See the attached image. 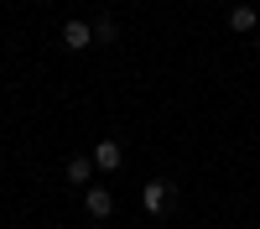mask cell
I'll return each mask as SVG.
<instances>
[{
    "mask_svg": "<svg viewBox=\"0 0 260 229\" xmlns=\"http://www.w3.org/2000/svg\"><path fill=\"white\" fill-rule=\"evenodd\" d=\"M89 42H94V26H89V21H78V16L62 21V47H68V52H83Z\"/></svg>",
    "mask_w": 260,
    "mask_h": 229,
    "instance_id": "1",
    "label": "cell"
},
{
    "mask_svg": "<svg viewBox=\"0 0 260 229\" xmlns=\"http://www.w3.org/2000/svg\"><path fill=\"white\" fill-rule=\"evenodd\" d=\"M167 198H172V182H161V177L141 187V208H146V214H151V219H156V214H161V208H167Z\"/></svg>",
    "mask_w": 260,
    "mask_h": 229,
    "instance_id": "2",
    "label": "cell"
},
{
    "mask_svg": "<svg viewBox=\"0 0 260 229\" xmlns=\"http://www.w3.org/2000/svg\"><path fill=\"white\" fill-rule=\"evenodd\" d=\"M89 156H94L99 172H115V167L125 161V146H120V141H94V151H89Z\"/></svg>",
    "mask_w": 260,
    "mask_h": 229,
    "instance_id": "3",
    "label": "cell"
},
{
    "mask_svg": "<svg viewBox=\"0 0 260 229\" xmlns=\"http://www.w3.org/2000/svg\"><path fill=\"white\" fill-rule=\"evenodd\" d=\"M83 208H89L94 219H110V214H115V198H110V187H89V193H83Z\"/></svg>",
    "mask_w": 260,
    "mask_h": 229,
    "instance_id": "4",
    "label": "cell"
},
{
    "mask_svg": "<svg viewBox=\"0 0 260 229\" xmlns=\"http://www.w3.org/2000/svg\"><path fill=\"white\" fill-rule=\"evenodd\" d=\"M255 21H260L255 6H234V11H229V31H255Z\"/></svg>",
    "mask_w": 260,
    "mask_h": 229,
    "instance_id": "5",
    "label": "cell"
},
{
    "mask_svg": "<svg viewBox=\"0 0 260 229\" xmlns=\"http://www.w3.org/2000/svg\"><path fill=\"white\" fill-rule=\"evenodd\" d=\"M94 177V156H68V182H89Z\"/></svg>",
    "mask_w": 260,
    "mask_h": 229,
    "instance_id": "6",
    "label": "cell"
},
{
    "mask_svg": "<svg viewBox=\"0 0 260 229\" xmlns=\"http://www.w3.org/2000/svg\"><path fill=\"white\" fill-rule=\"evenodd\" d=\"M94 37H99V42H115V37H120V26H115L110 16H99V21H94Z\"/></svg>",
    "mask_w": 260,
    "mask_h": 229,
    "instance_id": "7",
    "label": "cell"
},
{
    "mask_svg": "<svg viewBox=\"0 0 260 229\" xmlns=\"http://www.w3.org/2000/svg\"><path fill=\"white\" fill-rule=\"evenodd\" d=\"M255 47H260V37H255Z\"/></svg>",
    "mask_w": 260,
    "mask_h": 229,
    "instance_id": "8",
    "label": "cell"
}]
</instances>
